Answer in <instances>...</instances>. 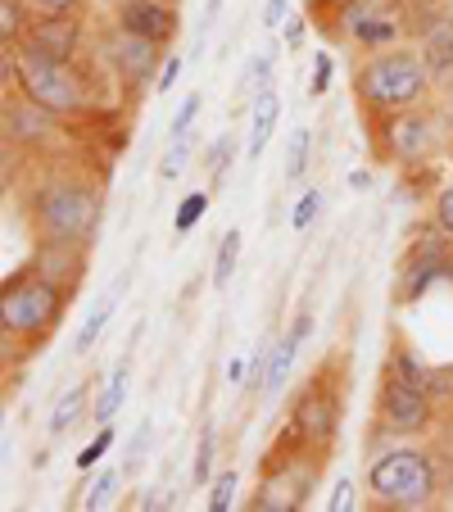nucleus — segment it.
Listing matches in <instances>:
<instances>
[{
  "instance_id": "45",
  "label": "nucleus",
  "mask_w": 453,
  "mask_h": 512,
  "mask_svg": "<svg viewBox=\"0 0 453 512\" xmlns=\"http://www.w3.org/2000/svg\"><path fill=\"white\" fill-rule=\"evenodd\" d=\"M349 186H354V191H367V186H372V173H367V168H358V173L349 177Z\"/></svg>"
},
{
  "instance_id": "29",
  "label": "nucleus",
  "mask_w": 453,
  "mask_h": 512,
  "mask_svg": "<svg viewBox=\"0 0 453 512\" xmlns=\"http://www.w3.org/2000/svg\"><path fill=\"white\" fill-rule=\"evenodd\" d=\"M204 213H209V191H191V195H182V204H177V213H173V232H177V236L195 232Z\"/></svg>"
},
{
  "instance_id": "39",
  "label": "nucleus",
  "mask_w": 453,
  "mask_h": 512,
  "mask_svg": "<svg viewBox=\"0 0 453 512\" xmlns=\"http://www.w3.org/2000/svg\"><path fill=\"white\" fill-rule=\"evenodd\" d=\"M259 19H263V28H268V32H281V23L290 19V5H286V0H263Z\"/></svg>"
},
{
  "instance_id": "9",
  "label": "nucleus",
  "mask_w": 453,
  "mask_h": 512,
  "mask_svg": "<svg viewBox=\"0 0 453 512\" xmlns=\"http://www.w3.org/2000/svg\"><path fill=\"white\" fill-rule=\"evenodd\" d=\"M449 268H453V241L440 232V227H431V232H422L413 245H408L404 263H399L395 300L399 304L422 300L435 281H449Z\"/></svg>"
},
{
  "instance_id": "40",
  "label": "nucleus",
  "mask_w": 453,
  "mask_h": 512,
  "mask_svg": "<svg viewBox=\"0 0 453 512\" xmlns=\"http://www.w3.org/2000/svg\"><path fill=\"white\" fill-rule=\"evenodd\" d=\"M331 87V55L327 50H318V59H313V96H322V91Z\"/></svg>"
},
{
  "instance_id": "16",
  "label": "nucleus",
  "mask_w": 453,
  "mask_h": 512,
  "mask_svg": "<svg viewBox=\"0 0 453 512\" xmlns=\"http://www.w3.org/2000/svg\"><path fill=\"white\" fill-rule=\"evenodd\" d=\"M417 50H422L426 68H431L435 87H453V14L435 23L426 37H417Z\"/></svg>"
},
{
  "instance_id": "4",
  "label": "nucleus",
  "mask_w": 453,
  "mask_h": 512,
  "mask_svg": "<svg viewBox=\"0 0 453 512\" xmlns=\"http://www.w3.org/2000/svg\"><path fill=\"white\" fill-rule=\"evenodd\" d=\"M28 223L37 236H78L91 241L100 223V186L82 177L50 173L28 200Z\"/></svg>"
},
{
  "instance_id": "41",
  "label": "nucleus",
  "mask_w": 453,
  "mask_h": 512,
  "mask_svg": "<svg viewBox=\"0 0 453 512\" xmlns=\"http://www.w3.org/2000/svg\"><path fill=\"white\" fill-rule=\"evenodd\" d=\"M281 32H286V46H290V50H299V46H304V32H309V23L299 19V14H290V19L281 23Z\"/></svg>"
},
{
  "instance_id": "20",
  "label": "nucleus",
  "mask_w": 453,
  "mask_h": 512,
  "mask_svg": "<svg viewBox=\"0 0 453 512\" xmlns=\"http://www.w3.org/2000/svg\"><path fill=\"white\" fill-rule=\"evenodd\" d=\"M127 286V277H118V286L109 290V295H100L96 300V309H91V318L82 322V331H78V340H73V358H87L91 349H96V340L105 336V322L114 318V304H118V290Z\"/></svg>"
},
{
  "instance_id": "13",
  "label": "nucleus",
  "mask_w": 453,
  "mask_h": 512,
  "mask_svg": "<svg viewBox=\"0 0 453 512\" xmlns=\"http://www.w3.org/2000/svg\"><path fill=\"white\" fill-rule=\"evenodd\" d=\"M114 23L123 32H136V37H150V41L173 46L177 28H182V14H177L173 0H118Z\"/></svg>"
},
{
  "instance_id": "37",
  "label": "nucleus",
  "mask_w": 453,
  "mask_h": 512,
  "mask_svg": "<svg viewBox=\"0 0 453 512\" xmlns=\"http://www.w3.org/2000/svg\"><path fill=\"white\" fill-rule=\"evenodd\" d=\"M37 14H82L91 0H28Z\"/></svg>"
},
{
  "instance_id": "15",
  "label": "nucleus",
  "mask_w": 453,
  "mask_h": 512,
  "mask_svg": "<svg viewBox=\"0 0 453 512\" xmlns=\"http://www.w3.org/2000/svg\"><path fill=\"white\" fill-rule=\"evenodd\" d=\"M309 336H313V318H309V313H299L295 327H290L286 336L272 340V349H268V368H263V390H259L263 399H277V395H281V386H286L290 368H295L299 345H304Z\"/></svg>"
},
{
  "instance_id": "25",
  "label": "nucleus",
  "mask_w": 453,
  "mask_h": 512,
  "mask_svg": "<svg viewBox=\"0 0 453 512\" xmlns=\"http://www.w3.org/2000/svg\"><path fill=\"white\" fill-rule=\"evenodd\" d=\"M309 164H313V132H309V127H299V132L290 136L286 182H290V186H304V177H309Z\"/></svg>"
},
{
  "instance_id": "43",
  "label": "nucleus",
  "mask_w": 453,
  "mask_h": 512,
  "mask_svg": "<svg viewBox=\"0 0 453 512\" xmlns=\"http://www.w3.org/2000/svg\"><path fill=\"white\" fill-rule=\"evenodd\" d=\"M218 14H222V0H209V5H204V14H200V41L209 37V28L218 23Z\"/></svg>"
},
{
  "instance_id": "19",
  "label": "nucleus",
  "mask_w": 453,
  "mask_h": 512,
  "mask_svg": "<svg viewBox=\"0 0 453 512\" xmlns=\"http://www.w3.org/2000/svg\"><path fill=\"white\" fill-rule=\"evenodd\" d=\"M127 386H132V358L123 354V363H118V368L109 372L105 390H100V395L91 399V422H96V426L114 422V413L123 408V399H127Z\"/></svg>"
},
{
  "instance_id": "24",
  "label": "nucleus",
  "mask_w": 453,
  "mask_h": 512,
  "mask_svg": "<svg viewBox=\"0 0 453 512\" xmlns=\"http://www.w3.org/2000/svg\"><path fill=\"white\" fill-rule=\"evenodd\" d=\"M386 368H395L399 377H408L413 386H426V390H431V381H435V372L422 363V354H417L413 345H404V340H395V349H390V363H386Z\"/></svg>"
},
{
  "instance_id": "11",
  "label": "nucleus",
  "mask_w": 453,
  "mask_h": 512,
  "mask_svg": "<svg viewBox=\"0 0 453 512\" xmlns=\"http://www.w3.org/2000/svg\"><path fill=\"white\" fill-rule=\"evenodd\" d=\"M290 426H295L304 440H313L318 449L336 445V431H340V395L327 386V377H313L295 390L290 399Z\"/></svg>"
},
{
  "instance_id": "12",
  "label": "nucleus",
  "mask_w": 453,
  "mask_h": 512,
  "mask_svg": "<svg viewBox=\"0 0 453 512\" xmlns=\"http://www.w3.org/2000/svg\"><path fill=\"white\" fill-rule=\"evenodd\" d=\"M82 37H87L82 14H37L32 28L23 32L19 50L41 55V59H59V64H73L82 50Z\"/></svg>"
},
{
  "instance_id": "33",
  "label": "nucleus",
  "mask_w": 453,
  "mask_h": 512,
  "mask_svg": "<svg viewBox=\"0 0 453 512\" xmlns=\"http://www.w3.org/2000/svg\"><path fill=\"white\" fill-rule=\"evenodd\" d=\"M431 227H440L444 236L453 241V182H444L431 200Z\"/></svg>"
},
{
  "instance_id": "26",
  "label": "nucleus",
  "mask_w": 453,
  "mask_h": 512,
  "mask_svg": "<svg viewBox=\"0 0 453 512\" xmlns=\"http://www.w3.org/2000/svg\"><path fill=\"white\" fill-rule=\"evenodd\" d=\"M213 449H218V435H213V426L204 422L200 426V445H195V458H191V485L200 490V485H209L213 476Z\"/></svg>"
},
{
  "instance_id": "46",
  "label": "nucleus",
  "mask_w": 453,
  "mask_h": 512,
  "mask_svg": "<svg viewBox=\"0 0 453 512\" xmlns=\"http://www.w3.org/2000/svg\"><path fill=\"white\" fill-rule=\"evenodd\" d=\"M440 114H444V123L453 127V87H444V105H440Z\"/></svg>"
},
{
  "instance_id": "42",
  "label": "nucleus",
  "mask_w": 453,
  "mask_h": 512,
  "mask_svg": "<svg viewBox=\"0 0 453 512\" xmlns=\"http://www.w3.org/2000/svg\"><path fill=\"white\" fill-rule=\"evenodd\" d=\"M331 512H349L354 508V485L349 481H336V490H331V503H327Z\"/></svg>"
},
{
  "instance_id": "14",
  "label": "nucleus",
  "mask_w": 453,
  "mask_h": 512,
  "mask_svg": "<svg viewBox=\"0 0 453 512\" xmlns=\"http://www.w3.org/2000/svg\"><path fill=\"white\" fill-rule=\"evenodd\" d=\"M5 145H50L55 141V127H59V118L55 114H46V109H37L28 96H5Z\"/></svg>"
},
{
  "instance_id": "28",
  "label": "nucleus",
  "mask_w": 453,
  "mask_h": 512,
  "mask_svg": "<svg viewBox=\"0 0 453 512\" xmlns=\"http://www.w3.org/2000/svg\"><path fill=\"white\" fill-rule=\"evenodd\" d=\"M191 155H195V141L191 136H173V141H168V150H164V159H159V182H177V177H182V168L191 164Z\"/></svg>"
},
{
  "instance_id": "47",
  "label": "nucleus",
  "mask_w": 453,
  "mask_h": 512,
  "mask_svg": "<svg viewBox=\"0 0 453 512\" xmlns=\"http://www.w3.org/2000/svg\"><path fill=\"white\" fill-rule=\"evenodd\" d=\"M449 281H453V268H449Z\"/></svg>"
},
{
  "instance_id": "7",
  "label": "nucleus",
  "mask_w": 453,
  "mask_h": 512,
  "mask_svg": "<svg viewBox=\"0 0 453 512\" xmlns=\"http://www.w3.org/2000/svg\"><path fill=\"white\" fill-rule=\"evenodd\" d=\"M435 426V395L426 386H413L395 368L381 372L376 381V431L395 440H417Z\"/></svg>"
},
{
  "instance_id": "1",
  "label": "nucleus",
  "mask_w": 453,
  "mask_h": 512,
  "mask_svg": "<svg viewBox=\"0 0 453 512\" xmlns=\"http://www.w3.org/2000/svg\"><path fill=\"white\" fill-rule=\"evenodd\" d=\"M431 91H435V78L417 46L376 50L354 73V100H358V109H363V118H381V114H399V109L426 105Z\"/></svg>"
},
{
  "instance_id": "5",
  "label": "nucleus",
  "mask_w": 453,
  "mask_h": 512,
  "mask_svg": "<svg viewBox=\"0 0 453 512\" xmlns=\"http://www.w3.org/2000/svg\"><path fill=\"white\" fill-rule=\"evenodd\" d=\"M14 87H19V96H28L37 109L55 114L59 123L82 118L91 109V91H87V82L78 78V68L59 64V59L28 55V50H19V59H14Z\"/></svg>"
},
{
  "instance_id": "8",
  "label": "nucleus",
  "mask_w": 453,
  "mask_h": 512,
  "mask_svg": "<svg viewBox=\"0 0 453 512\" xmlns=\"http://www.w3.org/2000/svg\"><path fill=\"white\" fill-rule=\"evenodd\" d=\"M100 50H105V64L118 73V82H123L127 91H145L159 82V68H164V41H150V37H136V32H123L114 23V28L105 32V41H100Z\"/></svg>"
},
{
  "instance_id": "21",
  "label": "nucleus",
  "mask_w": 453,
  "mask_h": 512,
  "mask_svg": "<svg viewBox=\"0 0 453 512\" xmlns=\"http://www.w3.org/2000/svg\"><path fill=\"white\" fill-rule=\"evenodd\" d=\"M87 395H91V386L78 381V386H68L64 395L55 399V408H50V435H55V440L73 431V422H82V413H87Z\"/></svg>"
},
{
  "instance_id": "38",
  "label": "nucleus",
  "mask_w": 453,
  "mask_h": 512,
  "mask_svg": "<svg viewBox=\"0 0 453 512\" xmlns=\"http://www.w3.org/2000/svg\"><path fill=\"white\" fill-rule=\"evenodd\" d=\"M177 78H182V55H168V59H164V68H159L155 91H159V96H168V91L177 87Z\"/></svg>"
},
{
  "instance_id": "34",
  "label": "nucleus",
  "mask_w": 453,
  "mask_h": 512,
  "mask_svg": "<svg viewBox=\"0 0 453 512\" xmlns=\"http://www.w3.org/2000/svg\"><path fill=\"white\" fill-rule=\"evenodd\" d=\"M200 109H204V96L191 91V96L182 100V109L173 114V123H168V141H173V136H191V123L200 118Z\"/></svg>"
},
{
  "instance_id": "31",
  "label": "nucleus",
  "mask_w": 453,
  "mask_h": 512,
  "mask_svg": "<svg viewBox=\"0 0 453 512\" xmlns=\"http://www.w3.org/2000/svg\"><path fill=\"white\" fill-rule=\"evenodd\" d=\"M232 159H236V136H232V132H222L218 141L209 145V155H204V173L213 177V186L222 182V173H227V164H232Z\"/></svg>"
},
{
  "instance_id": "3",
  "label": "nucleus",
  "mask_w": 453,
  "mask_h": 512,
  "mask_svg": "<svg viewBox=\"0 0 453 512\" xmlns=\"http://www.w3.org/2000/svg\"><path fill=\"white\" fill-rule=\"evenodd\" d=\"M363 485L381 508L417 512V508H431L435 494H440V463H435L431 449L395 445L367 463Z\"/></svg>"
},
{
  "instance_id": "2",
  "label": "nucleus",
  "mask_w": 453,
  "mask_h": 512,
  "mask_svg": "<svg viewBox=\"0 0 453 512\" xmlns=\"http://www.w3.org/2000/svg\"><path fill=\"white\" fill-rule=\"evenodd\" d=\"M68 300H73L68 290L50 286L46 277H37V272L23 263V268L10 272L5 286H0V331L14 336L23 349L46 345L59 331V318H64Z\"/></svg>"
},
{
  "instance_id": "18",
  "label": "nucleus",
  "mask_w": 453,
  "mask_h": 512,
  "mask_svg": "<svg viewBox=\"0 0 453 512\" xmlns=\"http://www.w3.org/2000/svg\"><path fill=\"white\" fill-rule=\"evenodd\" d=\"M254 123H250V141H245V159H263V150H268L272 132H277V118H281V100L277 91H263L259 100H254Z\"/></svg>"
},
{
  "instance_id": "44",
  "label": "nucleus",
  "mask_w": 453,
  "mask_h": 512,
  "mask_svg": "<svg viewBox=\"0 0 453 512\" xmlns=\"http://www.w3.org/2000/svg\"><path fill=\"white\" fill-rule=\"evenodd\" d=\"M227 381H232V386L250 381V363H245V358H232V363H227Z\"/></svg>"
},
{
  "instance_id": "23",
  "label": "nucleus",
  "mask_w": 453,
  "mask_h": 512,
  "mask_svg": "<svg viewBox=\"0 0 453 512\" xmlns=\"http://www.w3.org/2000/svg\"><path fill=\"white\" fill-rule=\"evenodd\" d=\"M28 28H32L28 0H0V46H19Z\"/></svg>"
},
{
  "instance_id": "30",
  "label": "nucleus",
  "mask_w": 453,
  "mask_h": 512,
  "mask_svg": "<svg viewBox=\"0 0 453 512\" xmlns=\"http://www.w3.org/2000/svg\"><path fill=\"white\" fill-rule=\"evenodd\" d=\"M123 467H105V472L91 481V490H87V508L91 512H100V508H109V499L118 494V485H123Z\"/></svg>"
},
{
  "instance_id": "36",
  "label": "nucleus",
  "mask_w": 453,
  "mask_h": 512,
  "mask_svg": "<svg viewBox=\"0 0 453 512\" xmlns=\"http://www.w3.org/2000/svg\"><path fill=\"white\" fill-rule=\"evenodd\" d=\"M109 445H114V426L105 422V426H100V431H96V440H91V445L78 454V472H91V467H96L100 458L109 454Z\"/></svg>"
},
{
  "instance_id": "22",
  "label": "nucleus",
  "mask_w": 453,
  "mask_h": 512,
  "mask_svg": "<svg viewBox=\"0 0 453 512\" xmlns=\"http://www.w3.org/2000/svg\"><path fill=\"white\" fill-rule=\"evenodd\" d=\"M236 263H241V227H227L218 241V254H213V286L218 290L232 286Z\"/></svg>"
},
{
  "instance_id": "17",
  "label": "nucleus",
  "mask_w": 453,
  "mask_h": 512,
  "mask_svg": "<svg viewBox=\"0 0 453 512\" xmlns=\"http://www.w3.org/2000/svg\"><path fill=\"white\" fill-rule=\"evenodd\" d=\"M277 55H281V41H268V50H259V55L245 64V73L236 78V100H259L263 91H272V73H277Z\"/></svg>"
},
{
  "instance_id": "32",
  "label": "nucleus",
  "mask_w": 453,
  "mask_h": 512,
  "mask_svg": "<svg viewBox=\"0 0 453 512\" xmlns=\"http://www.w3.org/2000/svg\"><path fill=\"white\" fill-rule=\"evenodd\" d=\"M150 440H155V422H150V417H141V422H136V431H132V445H127V458H123V472H127V476L141 467V458H145V449H150Z\"/></svg>"
},
{
  "instance_id": "6",
  "label": "nucleus",
  "mask_w": 453,
  "mask_h": 512,
  "mask_svg": "<svg viewBox=\"0 0 453 512\" xmlns=\"http://www.w3.org/2000/svg\"><path fill=\"white\" fill-rule=\"evenodd\" d=\"M440 118L444 114H435V109H426V105L367 118V127H372V136H376L372 155L386 159V164H395V168H404V173L426 168V159L440 150Z\"/></svg>"
},
{
  "instance_id": "35",
  "label": "nucleus",
  "mask_w": 453,
  "mask_h": 512,
  "mask_svg": "<svg viewBox=\"0 0 453 512\" xmlns=\"http://www.w3.org/2000/svg\"><path fill=\"white\" fill-rule=\"evenodd\" d=\"M318 209H322V191H304L299 195V204H295V213H290V223H295V232H309L313 223H318Z\"/></svg>"
},
{
  "instance_id": "27",
  "label": "nucleus",
  "mask_w": 453,
  "mask_h": 512,
  "mask_svg": "<svg viewBox=\"0 0 453 512\" xmlns=\"http://www.w3.org/2000/svg\"><path fill=\"white\" fill-rule=\"evenodd\" d=\"M236 490H241V472H236V467H222V472L209 481V503H204V508L209 512H232Z\"/></svg>"
},
{
  "instance_id": "10",
  "label": "nucleus",
  "mask_w": 453,
  "mask_h": 512,
  "mask_svg": "<svg viewBox=\"0 0 453 512\" xmlns=\"http://www.w3.org/2000/svg\"><path fill=\"white\" fill-rule=\"evenodd\" d=\"M28 268L37 277H46L50 286L78 295V286L87 281V268H91V241H78V236H37Z\"/></svg>"
}]
</instances>
